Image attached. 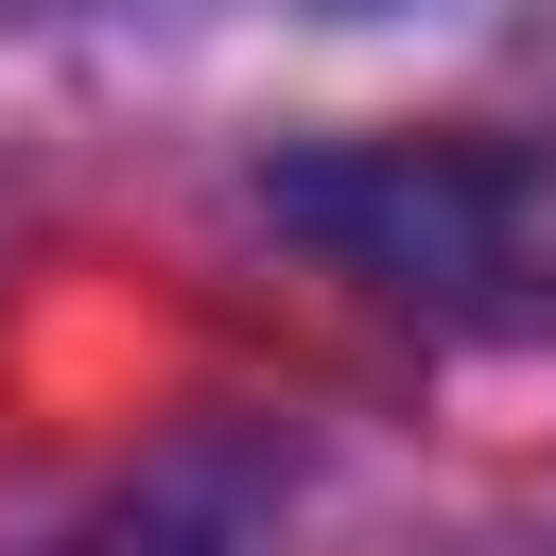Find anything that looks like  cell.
<instances>
[{
    "instance_id": "1",
    "label": "cell",
    "mask_w": 556,
    "mask_h": 556,
    "mask_svg": "<svg viewBox=\"0 0 556 556\" xmlns=\"http://www.w3.org/2000/svg\"><path fill=\"white\" fill-rule=\"evenodd\" d=\"M295 243H330L365 295L400 313H469V330H539L556 313V191L486 139H348V156H278L261 191Z\"/></svg>"
}]
</instances>
